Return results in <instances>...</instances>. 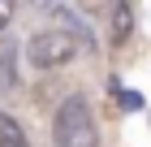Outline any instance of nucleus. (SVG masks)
Masks as SVG:
<instances>
[{
	"label": "nucleus",
	"instance_id": "f03ea898",
	"mask_svg": "<svg viewBox=\"0 0 151 147\" xmlns=\"http://www.w3.org/2000/svg\"><path fill=\"white\" fill-rule=\"evenodd\" d=\"M73 52H78V43H73L65 30H56V26L35 30L30 43H26V61H30L35 69H60V65L73 61Z\"/></svg>",
	"mask_w": 151,
	"mask_h": 147
},
{
	"label": "nucleus",
	"instance_id": "39448f33",
	"mask_svg": "<svg viewBox=\"0 0 151 147\" xmlns=\"http://www.w3.org/2000/svg\"><path fill=\"white\" fill-rule=\"evenodd\" d=\"M0 147H30L26 130H22L17 121H13L9 113H0Z\"/></svg>",
	"mask_w": 151,
	"mask_h": 147
},
{
	"label": "nucleus",
	"instance_id": "423d86ee",
	"mask_svg": "<svg viewBox=\"0 0 151 147\" xmlns=\"http://www.w3.org/2000/svg\"><path fill=\"white\" fill-rule=\"evenodd\" d=\"M116 104H121L125 113H138V108H142V95H138V91H116Z\"/></svg>",
	"mask_w": 151,
	"mask_h": 147
},
{
	"label": "nucleus",
	"instance_id": "20e7f679",
	"mask_svg": "<svg viewBox=\"0 0 151 147\" xmlns=\"http://www.w3.org/2000/svg\"><path fill=\"white\" fill-rule=\"evenodd\" d=\"M112 43H125L129 35H134V9L129 4H112Z\"/></svg>",
	"mask_w": 151,
	"mask_h": 147
},
{
	"label": "nucleus",
	"instance_id": "f257e3e1",
	"mask_svg": "<svg viewBox=\"0 0 151 147\" xmlns=\"http://www.w3.org/2000/svg\"><path fill=\"white\" fill-rule=\"evenodd\" d=\"M52 147H99V125L82 95L60 100L56 117H52Z\"/></svg>",
	"mask_w": 151,
	"mask_h": 147
},
{
	"label": "nucleus",
	"instance_id": "7ed1b4c3",
	"mask_svg": "<svg viewBox=\"0 0 151 147\" xmlns=\"http://www.w3.org/2000/svg\"><path fill=\"white\" fill-rule=\"evenodd\" d=\"M13 61H17V43L4 39V43H0V91H17V82H22Z\"/></svg>",
	"mask_w": 151,
	"mask_h": 147
},
{
	"label": "nucleus",
	"instance_id": "0eeeda50",
	"mask_svg": "<svg viewBox=\"0 0 151 147\" xmlns=\"http://www.w3.org/2000/svg\"><path fill=\"white\" fill-rule=\"evenodd\" d=\"M13 13H17V9H13V4H0V30H4V26L13 22Z\"/></svg>",
	"mask_w": 151,
	"mask_h": 147
}]
</instances>
